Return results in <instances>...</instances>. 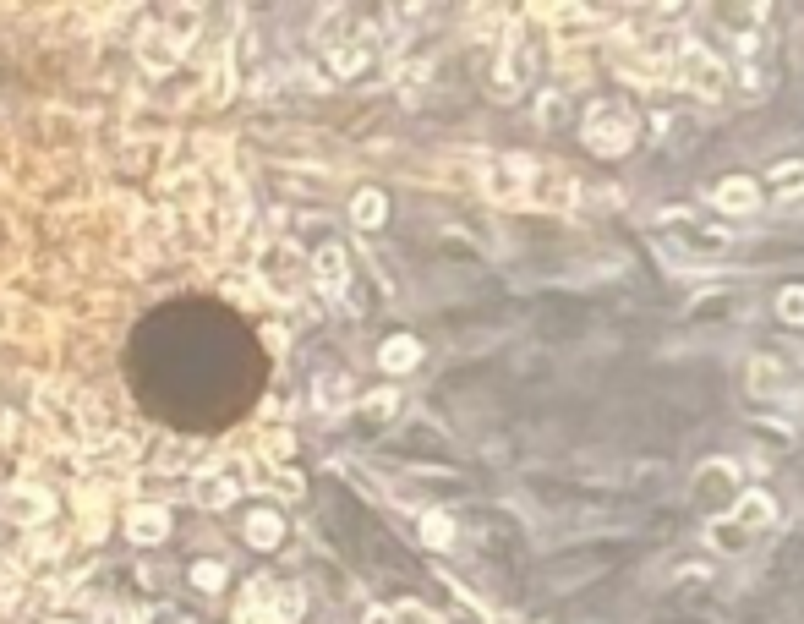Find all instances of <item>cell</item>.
Returning a JSON list of instances; mask_svg holds the SVG:
<instances>
[{
	"mask_svg": "<svg viewBox=\"0 0 804 624\" xmlns=\"http://www.w3.org/2000/svg\"><path fill=\"white\" fill-rule=\"evenodd\" d=\"M777 520H783V504H777L772 493H766V488H744L728 510L706 520V548L739 559V553H750L761 537H772Z\"/></svg>",
	"mask_w": 804,
	"mask_h": 624,
	"instance_id": "cell-1",
	"label": "cell"
},
{
	"mask_svg": "<svg viewBox=\"0 0 804 624\" xmlns=\"http://www.w3.org/2000/svg\"><path fill=\"white\" fill-rule=\"evenodd\" d=\"M673 83L701 104H722L733 94V61L701 39H684L679 55H673Z\"/></svg>",
	"mask_w": 804,
	"mask_h": 624,
	"instance_id": "cell-2",
	"label": "cell"
},
{
	"mask_svg": "<svg viewBox=\"0 0 804 624\" xmlns=\"http://www.w3.org/2000/svg\"><path fill=\"white\" fill-rule=\"evenodd\" d=\"M580 132H586L591 154L619 159L640 143V115H635V104H624V99H597L586 110V126H580Z\"/></svg>",
	"mask_w": 804,
	"mask_h": 624,
	"instance_id": "cell-3",
	"label": "cell"
},
{
	"mask_svg": "<svg viewBox=\"0 0 804 624\" xmlns=\"http://www.w3.org/2000/svg\"><path fill=\"white\" fill-rule=\"evenodd\" d=\"M536 44L520 33V22H509L504 28V50H498V61H493V72H487V88H493V99H520L531 88V77H536Z\"/></svg>",
	"mask_w": 804,
	"mask_h": 624,
	"instance_id": "cell-4",
	"label": "cell"
},
{
	"mask_svg": "<svg viewBox=\"0 0 804 624\" xmlns=\"http://www.w3.org/2000/svg\"><path fill=\"white\" fill-rule=\"evenodd\" d=\"M739 493H744L739 488V460H728V455H712L690 471V504H701V510H728Z\"/></svg>",
	"mask_w": 804,
	"mask_h": 624,
	"instance_id": "cell-5",
	"label": "cell"
},
{
	"mask_svg": "<svg viewBox=\"0 0 804 624\" xmlns=\"http://www.w3.org/2000/svg\"><path fill=\"white\" fill-rule=\"evenodd\" d=\"M673 247H684L690 258H722L733 247V230L728 225H712V219H695V214H668L662 219Z\"/></svg>",
	"mask_w": 804,
	"mask_h": 624,
	"instance_id": "cell-6",
	"label": "cell"
},
{
	"mask_svg": "<svg viewBox=\"0 0 804 624\" xmlns=\"http://www.w3.org/2000/svg\"><path fill=\"white\" fill-rule=\"evenodd\" d=\"M712 208H717V214H728V219L761 214V208H766L761 181H750V176H722L717 187H712Z\"/></svg>",
	"mask_w": 804,
	"mask_h": 624,
	"instance_id": "cell-7",
	"label": "cell"
},
{
	"mask_svg": "<svg viewBox=\"0 0 804 624\" xmlns=\"http://www.w3.org/2000/svg\"><path fill=\"white\" fill-rule=\"evenodd\" d=\"M761 198L772 208H804V159H777L761 181Z\"/></svg>",
	"mask_w": 804,
	"mask_h": 624,
	"instance_id": "cell-8",
	"label": "cell"
},
{
	"mask_svg": "<svg viewBox=\"0 0 804 624\" xmlns=\"http://www.w3.org/2000/svg\"><path fill=\"white\" fill-rule=\"evenodd\" d=\"M312 285H318L323 296H334L340 302L345 291H351V258H345V247H318L312 252Z\"/></svg>",
	"mask_w": 804,
	"mask_h": 624,
	"instance_id": "cell-9",
	"label": "cell"
},
{
	"mask_svg": "<svg viewBox=\"0 0 804 624\" xmlns=\"http://www.w3.org/2000/svg\"><path fill=\"white\" fill-rule=\"evenodd\" d=\"M744 389H750L755 400H777L788 395V362L783 356H750V373H744Z\"/></svg>",
	"mask_w": 804,
	"mask_h": 624,
	"instance_id": "cell-10",
	"label": "cell"
},
{
	"mask_svg": "<svg viewBox=\"0 0 804 624\" xmlns=\"http://www.w3.org/2000/svg\"><path fill=\"white\" fill-rule=\"evenodd\" d=\"M351 406H356V384L345 373H318V378H312V411L345 416Z\"/></svg>",
	"mask_w": 804,
	"mask_h": 624,
	"instance_id": "cell-11",
	"label": "cell"
},
{
	"mask_svg": "<svg viewBox=\"0 0 804 624\" xmlns=\"http://www.w3.org/2000/svg\"><path fill=\"white\" fill-rule=\"evenodd\" d=\"M378 367L383 373H416V367H422V340H416V334H394V340H383L378 345Z\"/></svg>",
	"mask_w": 804,
	"mask_h": 624,
	"instance_id": "cell-12",
	"label": "cell"
},
{
	"mask_svg": "<svg viewBox=\"0 0 804 624\" xmlns=\"http://www.w3.org/2000/svg\"><path fill=\"white\" fill-rule=\"evenodd\" d=\"M137 61H143L148 72H170V66L181 61V44L170 39L165 28H148V33H143V44H137Z\"/></svg>",
	"mask_w": 804,
	"mask_h": 624,
	"instance_id": "cell-13",
	"label": "cell"
},
{
	"mask_svg": "<svg viewBox=\"0 0 804 624\" xmlns=\"http://www.w3.org/2000/svg\"><path fill=\"white\" fill-rule=\"evenodd\" d=\"M236 493H241V482L230 477V471H203V477L192 482V499L203 504V510H225Z\"/></svg>",
	"mask_w": 804,
	"mask_h": 624,
	"instance_id": "cell-14",
	"label": "cell"
},
{
	"mask_svg": "<svg viewBox=\"0 0 804 624\" xmlns=\"http://www.w3.org/2000/svg\"><path fill=\"white\" fill-rule=\"evenodd\" d=\"M126 531H132V542H165L170 537V510L165 504H137L132 520H126Z\"/></svg>",
	"mask_w": 804,
	"mask_h": 624,
	"instance_id": "cell-15",
	"label": "cell"
},
{
	"mask_svg": "<svg viewBox=\"0 0 804 624\" xmlns=\"http://www.w3.org/2000/svg\"><path fill=\"white\" fill-rule=\"evenodd\" d=\"M416 531H422V542L427 548H454V537H460V526H454V515H444V510H422V520H416Z\"/></svg>",
	"mask_w": 804,
	"mask_h": 624,
	"instance_id": "cell-16",
	"label": "cell"
},
{
	"mask_svg": "<svg viewBox=\"0 0 804 624\" xmlns=\"http://www.w3.org/2000/svg\"><path fill=\"white\" fill-rule=\"evenodd\" d=\"M351 219H356L361 230H378L383 219H389V198H383L378 187H361L356 198H351Z\"/></svg>",
	"mask_w": 804,
	"mask_h": 624,
	"instance_id": "cell-17",
	"label": "cell"
},
{
	"mask_svg": "<svg viewBox=\"0 0 804 624\" xmlns=\"http://www.w3.org/2000/svg\"><path fill=\"white\" fill-rule=\"evenodd\" d=\"M279 537H285V520H279V515L258 510L247 520V542H252V548H279Z\"/></svg>",
	"mask_w": 804,
	"mask_h": 624,
	"instance_id": "cell-18",
	"label": "cell"
},
{
	"mask_svg": "<svg viewBox=\"0 0 804 624\" xmlns=\"http://www.w3.org/2000/svg\"><path fill=\"white\" fill-rule=\"evenodd\" d=\"M772 307H777V323L804 329V285H783V291L772 296Z\"/></svg>",
	"mask_w": 804,
	"mask_h": 624,
	"instance_id": "cell-19",
	"label": "cell"
},
{
	"mask_svg": "<svg viewBox=\"0 0 804 624\" xmlns=\"http://www.w3.org/2000/svg\"><path fill=\"white\" fill-rule=\"evenodd\" d=\"M301 608H307V592H301V586H274V619L279 624L301 619Z\"/></svg>",
	"mask_w": 804,
	"mask_h": 624,
	"instance_id": "cell-20",
	"label": "cell"
},
{
	"mask_svg": "<svg viewBox=\"0 0 804 624\" xmlns=\"http://www.w3.org/2000/svg\"><path fill=\"white\" fill-rule=\"evenodd\" d=\"M192 586H197V592H208V597H214V592H225V564H214V559H197V564H192Z\"/></svg>",
	"mask_w": 804,
	"mask_h": 624,
	"instance_id": "cell-21",
	"label": "cell"
},
{
	"mask_svg": "<svg viewBox=\"0 0 804 624\" xmlns=\"http://www.w3.org/2000/svg\"><path fill=\"white\" fill-rule=\"evenodd\" d=\"M394 411H400V395H394V389H383V395H367V416H378V422H389Z\"/></svg>",
	"mask_w": 804,
	"mask_h": 624,
	"instance_id": "cell-22",
	"label": "cell"
},
{
	"mask_svg": "<svg viewBox=\"0 0 804 624\" xmlns=\"http://www.w3.org/2000/svg\"><path fill=\"white\" fill-rule=\"evenodd\" d=\"M44 510H50V504H44L39 493H17V499H11V515H22V520H39Z\"/></svg>",
	"mask_w": 804,
	"mask_h": 624,
	"instance_id": "cell-23",
	"label": "cell"
},
{
	"mask_svg": "<svg viewBox=\"0 0 804 624\" xmlns=\"http://www.w3.org/2000/svg\"><path fill=\"white\" fill-rule=\"evenodd\" d=\"M230 88H236V72H230V61H225V66L214 72V83H208V94H225V99H230Z\"/></svg>",
	"mask_w": 804,
	"mask_h": 624,
	"instance_id": "cell-24",
	"label": "cell"
}]
</instances>
